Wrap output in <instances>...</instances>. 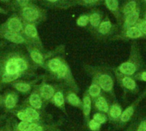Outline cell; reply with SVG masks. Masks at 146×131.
I'll use <instances>...</instances> for the list:
<instances>
[{"label":"cell","instance_id":"29","mask_svg":"<svg viewBox=\"0 0 146 131\" xmlns=\"http://www.w3.org/2000/svg\"><path fill=\"white\" fill-rule=\"evenodd\" d=\"M127 35L129 38L135 39V38H139V37L142 35V33L140 32V30L139 29V27H130V28L127 30Z\"/></svg>","mask_w":146,"mask_h":131},{"label":"cell","instance_id":"6","mask_svg":"<svg viewBox=\"0 0 146 131\" xmlns=\"http://www.w3.org/2000/svg\"><path fill=\"white\" fill-rule=\"evenodd\" d=\"M22 34L25 36V38L34 46L39 48L40 50L44 49L41 39L38 35L37 27L35 24L24 22L23 21V33Z\"/></svg>","mask_w":146,"mask_h":131},{"label":"cell","instance_id":"44","mask_svg":"<svg viewBox=\"0 0 146 131\" xmlns=\"http://www.w3.org/2000/svg\"><path fill=\"white\" fill-rule=\"evenodd\" d=\"M4 118V116H2V117H0V123L3 121V119Z\"/></svg>","mask_w":146,"mask_h":131},{"label":"cell","instance_id":"14","mask_svg":"<svg viewBox=\"0 0 146 131\" xmlns=\"http://www.w3.org/2000/svg\"><path fill=\"white\" fill-rule=\"evenodd\" d=\"M37 82H38V79H35L33 81L17 80L15 82L11 83L10 85L17 93H20L22 94H30L31 91L33 89Z\"/></svg>","mask_w":146,"mask_h":131},{"label":"cell","instance_id":"41","mask_svg":"<svg viewBox=\"0 0 146 131\" xmlns=\"http://www.w3.org/2000/svg\"><path fill=\"white\" fill-rule=\"evenodd\" d=\"M0 14H7L6 10H4L2 7H0Z\"/></svg>","mask_w":146,"mask_h":131},{"label":"cell","instance_id":"20","mask_svg":"<svg viewBox=\"0 0 146 131\" xmlns=\"http://www.w3.org/2000/svg\"><path fill=\"white\" fill-rule=\"evenodd\" d=\"M64 61H65V59L62 57H58V56L51 57L45 62L44 69L46 71H48L50 73V75L51 76V75L55 74L59 70V68L62 66V64Z\"/></svg>","mask_w":146,"mask_h":131},{"label":"cell","instance_id":"1","mask_svg":"<svg viewBox=\"0 0 146 131\" xmlns=\"http://www.w3.org/2000/svg\"><path fill=\"white\" fill-rule=\"evenodd\" d=\"M19 15L24 22L37 24L45 18L44 11L35 4H27V6L20 9Z\"/></svg>","mask_w":146,"mask_h":131},{"label":"cell","instance_id":"12","mask_svg":"<svg viewBox=\"0 0 146 131\" xmlns=\"http://www.w3.org/2000/svg\"><path fill=\"white\" fill-rule=\"evenodd\" d=\"M0 38L7 40L10 43L15 44V45H25L26 46L28 45H32L25 38V36L22 33H15V32L0 29Z\"/></svg>","mask_w":146,"mask_h":131},{"label":"cell","instance_id":"36","mask_svg":"<svg viewBox=\"0 0 146 131\" xmlns=\"http://www.w3.org/2000/svg\"><path fill=\"white\" fill-rule=\"evenodd\" d=\"M139 29L141 33L146 34V21H142L139 25Z\"/></svg>","mask_w":146,"mask_h":131},{"label":"cell","instance_id":"2","mask_svg":"<svg viewBox=\"0 0 146 131\" xmlns=\"http://www.w3.org/2000/svg\"><path fill=\"white\" fill-rule=\"evenodd\" d=\"M52 79H55L56 81L63 82L65 85L69 87V88L73 89L75 92H79L80 88L75 82V80L73 77L71 70L69 68V65L66 61H64L62 64V66L59 68V70L53 75L50 76Z\"/></svg>","mask_w":146,"mask_h":131},{"label":"cell","instance_id":"17","mask_svg":"<svg viewBox=\"0 0 146 131\" xmlns=\"http://www.w3.org/2000/svg\"><path fill=\"white\" fill-rule=\"evenodd\" d=\"M64 98H65V102L68 104L69 106L81 110L82 107V100L79 97L78 93L74 91L71 88L67 89L64 91Z\"/></svg>","mask_w":146,"mask_h":131},{"label":"cell","instance_id":"21","mask_svg":"<svg viewBox=\"0 0 146 131\" xmlns=\"http://www.w3.org/2000/svg\"><path fill=\"white\" fill-rule=\"evenodd\" d=\"M22 78L21 76L18 74H9V73H0V89L7 85V84H11L15 82V81Z\"/></svg>","mask_w":146,"mask_h":131},{"label":"cell","instance_id":"4","mask_svg":"<svg viewBox=\"0 0 146 131\" xmlns=\"http://www.w3.org/2000/svg\"><path fill=\"white\" fill-rule=\"evenodd\" d=\"M93 81H95L104 93L109 94L115 100L114 92V79L112 76L107 72L96 71L93 73Z\"/></svg>","mask_w":146,"mask_h":131},{"label":"cell","instance_id":"39","mask_svg":"<svg viewBox=\"0 0 146 131\" xmlns=\"http://www.w3.org/2000/svg\"><path fill=\"white\" fill-rule=\"evenodd\" d=\"M86 3H88V4H90V3H97V2H98L99 0H83Z\"/></svg>","mask_w":146,"mask_h":131},{"label":"cell","instance_id":"9","mask_svg":"<svg viewBox=\"0 0 146 131\" xmlns=\"http://www.w3.org/2000/svg\"><path fill=\"white\" fill-rule=\"evenodd\" d=\"M21 105L27 106H30L32 108H34V109H37L39 111H44V109L46 107V105L44 103L36 85L34 86L33 89L31 91V93L29 94L27 98Z\"/></svg>","mask_w":146,"mask_h":131},{"label":"cell","instance_id":"15","mask_svg":"<svg viewBox=\"0 0 146 131\" xmlns=\"http://www.w3.org/2000/svg\"><path fill=\"white\" fill-rule=\"evenodd\" d=\"M122 112H123V107L118 103L116 100H114L113 102H111L109 111L107 112L109 123L115 125L119 122L121 116L122 114Z\"/></svg>","mask_w":146,"mask_h":131},{"label":"cell","instance_id":"48","mask_svg":"<svg viewBox=\"0 0 146 131\" xmlns=\"http://www.w3.org/2000/svg\"><path fill=\"white\" fill-rule=\"evenodd\" d=\"M1 58V57H0ZM0 73H1V60H0Z\"/></svg>","mask_w":146,"mask_h":131},{"label":"cell","instance_id":"25","mask_svg":"<svg viewBox=\"0 0 146 131\" xmlns=\"http://www.w3.org/2000/svg\"><path fill=\"white\" fill-rule=\"evenodd\" d=\"M12 114H14L20 121H21V122H28V123H33V121L30 118V117L23 111V110H21V109H20V108H16L13 112H12Z\"/></svg>","mask_w":146,"mask_h":131},{"label":"cell","instance_id":"45","mask_svg":"<svg viewBox=\"0 0 146 131\" xmlns=\"http://www.w3.org/2000/svg\"><path fill=\"white\" fill-rule=\"evenodd\" d=\"M48 131H61V130H60V129H58V130H48Z\"/></svg>","mask_w":146,"mask_h":131},{"label":"cell","instance_id":"35","mask_svg":"<svg viewBox=\"0 0 146 131\" xmlns=\"http://www.w3.org/2000/svg\"><path fill=\"white\" fill-rule=\"evenodd\" d=\"M29 3L30 0H15V4L16 7L19 8V9L27 6V4H29Z\"/></svg>","mask_w":146,"mask_h":131},{"label":"cell","instance_id":"52","mask_svg":"<svg viewBox=\"0 0 146 131\" xmlns=\"http://www.w3.org/2000/svg\"><path fill=\"white\" fill-rule=\"evenodd\" d=\"M145 2H146V0H145Z\"/></svg>","mask_w":146,"mask_h":131},{"label":"cell","instance_id":"19","mask_svg":"<svg viewBox=\"0 0 146 131\" xmlns=\"http://www.w3.org/2000/svg\"><path fill=\"white\" fill-rule=\"evenodd\" d=\"M50 103L54 105L56 107L61 110L65 115H67V111H66V106H65L66 102H65V98H64V89L62 87H60L57 89V91L55 93Z\"/></svg>","mask_w":146,"mask_h":131},{"label":"cell","instance_id":"40","mask_svg":"<svg viewBox=\"0 0 146 131\" xmlns=\"http://www.w3.org/2000/svg\"><path fill=\"white\" fill-rule=\"evenodd\" d=\"M44 1L47 3H58L59 0H44Z\"/></svg>","mask_w":146,"mask_h":131},{"label":"cell","instance_id":"27","mask_svg":"<svg viewBox=\"0 0 146 131\" xmlns=\"http://www.w3.org/2000/svg\"><path fill=\"white\" fill-rule=\"evenodd\" d=\"M138 19H139V13L137 11L129 13V14H127V16L126 18V24L127 26H132L136 23Z\"/></svg>","mask_w":146,"mask_h":131},{"label":"cell","instance_id":"5","mask_svg":"<svg viewBox=\"0 0 146 131\" xmlns=\"http://www.w3.org/2000/svg\"><path fill=\"white\" fill-rule=\"evenodd\" d=\"M26 47L31 62L36 67H41L44 69L45 62L54 55V53H44L43 50H40L33 45H28Z\"/></svg>","mask_w":146,"mask_h":131},{"label":"cell","instance_id":"3","mask_svg":"<svg viewBox=\"0 0 146 131\" xmlns=\"http://www.w3.org/2000/svg\"><path fill=\"white\" fill-rule=\"evenodd\" d=\"M146 97V89L142 93L140 94V95L135 100H133V102H132L126 109L123 110L122 114L121 116V118L119 120V122L115 125L117 129H122L124 128L133 118L135 112L139 105V103L142 101L143 99H145Z\"/></svg>","mask_w":146,"mask_h":131},{"label":"cell","instance_id":"37","mask_svg":"<svg viewBox=\"0 0 146 131\" xmlns=\"http://www.w3.org/2000/svg\"><path fill=\"white\" fill-rule=\"evenodd\" d=\"M136 78L138 80L143 81V82H146V71H143L141 73H139L138 75H136Z\"/></svg>","mask_w":146,"mask_h":131},{"label":"cell","instance_id":"50","mask_svg":"<svg viewBox=\"0 0 146 131\" xmlns=\"http://www.w3.org/2000/svg\"><path fill=\"white\" fill-rule=\"evenodd\" d=\"M145 21H146V14H145Z\"/></svg>","mask_w":146,"mask_h":131},{"label":"cell","instance_id":"26","mask_svg":"<svg viewBox=\"0 0 146 131\" xmlns=\"http://www.w3.org/2000/svg\"><path fill=\"white\" fill-rule=\"evenodd\" d=\"M133 131H146V117L139 118L133 124Z\"/></svg>","mask_w":146,"mask_h":131},{"label":"cell","instance_id":"23","mask_svg":"<svg viewBox=\"0 0 146 131\" xmlns=\"http://www.w3.org/2000/svg\"><path fill=\"white\" fill-rule=\"evenodd\" d=\"M86 91L88 92V94H89L90 97L92 98V100H94V99L98 98V96H100L101 94H103V93H102V92H103L102 88H101L100 86H99L95 81H93V80H92V82L90 87L88 88V89H87Z\"/></svg>","mask_w":146,"mask_h":131},{"label":"cell","instance_id":"28","mask_svg":"<svg viewBox=\"0 0 146 131\" xmlns=\"http://www.w3.org/2000/svg\"><path fill=\"white\" fill-rule=\"evenodd\" d=\"M86 126L90 131H100L102 129V125L98 124V122H96L95 120H93L92 118H91L87 122Z\"/></svg>","mask_w":146,"mask_h":131},{"label":"cell","instance_id":"18","mask_svg":"<svg viewBox=\"0 0 146 131\" xmlns=\"http://www.w3.org/2000/svg\"><path fill=\"white\" fill-rule=\"evenodd\" d=\"M110 104L111 102L109 100V99L105 95L101 94L98 98L92 100V109L95 112H101L107 114Z\"/></svg>","mask_w":146,"mask_h":131},{"label":"cell","instance_id":"24","mask_svg":"<svg viewBox=\"0 0 146 131\" xmlns=\"http://www.w3.org/2000/svg\"><path fill=\"white\" fill-rule=\"evenodd\" d=\"M92 118L93 120H95L96 122H98V124H100L101 125H104L109 122V118H108L107 114L104 112H95L94 111V112L92 113Z\"/></svg>","mask_w":146,"mask_h":131},{"label":"cell","instance_id":"11","mask_svg":"<svg viewBox=\"0 0 146 131\" xmlns=\"http://www.w3.org/2000/svg\"><path fill=\"white\" fill-rule=\"evenodd\" d=\"M0 29L22 33H23V21L20 17L19 15H13L9 18H8V20L4 23H3L0 26Z\"/></svg>","mask_w":146,"mask_h":131},{"label":"cell","instance_id":"31","mask_svg":"<svg viewBox=\"0 0 146 131\" xmlns=\"http://www.w3.org/2000/svg\"><path fill=\"white\" fill-rule=\"evenodd\" d=\"M89 21L93 27H98L100 22V15L97 13L92 14L89 16Z\"/></svg>","mask_w":146,"mask_h":131},{"label":"cell","instance_id":"38","mask_svg":"<svg viewBox=\"0 0 146 131\" xmlns=\"http://www.w3.org/2000/svg\"><path fill=\"white\" fill-rule=\"evenodd\" d=\"M3 131H13V129H12V126H11V124H10L9 120H7L6 124L3 127Z\"/></svg>","mask_w":146,"mask_h":131},{"label":"cell","instance_id":"51","mask_svg":"<svg viewBox=\"0 0 146 131\" xmlns=\"http://www.w3.org/2000/svg\"><path fill=\"white\" fill-rule=\"evenodd\" d=\"M0 45H1V44H0ZM0 46H1V45H0Z\"/></svg>","mask_w":146,"mask_h":131},{"label":"cell","instance_id":"30","mask_svg":"<svg viewBox=\"0 0 146 131\" xmlns=\"http://www.w3.org/2000/svg\"><path fill=\"white\" fill-rule=\"evenodd\" d=\"M111 28V23L110 21H104L99 26V33L102 34H106Z\"/></svg>","mask_w":146,"mask_h":131},{"label":"cell","instance_id":"7","mask_svg":"<svg viewBox=\"0 0 146 131\" xmlns=\"http://www.w3.org/2000/svg\"><path fill=\"white\" fill-rule=\"evenodd\" d=\"M18 108L23 110L29 117L30 118L36 123H46V124H51L52 116L46 113L44 111H39L34 108H32L27 106H22L20 105L17 106Z\"/></svg>","mask_w":146,"mask_h":131},{"label":"cell","instance_id":"46","mask_svg":"<svg viewBox=\"0 0 146 131\" xmlns=\"http://www.w3.org/2000/svg\"><path fill=\"white\" fill-rule=\"evenodd\" d=\"M0 131H3V127H0Z\"/></svg>","mask_w":146,"mask_h":131},{"label":"cell","instance_id":"34","mask_svg":"<svg viewBox=\"0 0 146 131\" xmlns=\"http://www.w3.org/2000/svg\"><path fill=\"white\" fill-rule=\"evenodd\" d=\"M105 3H106L107 7L111 10H116L118 8L117 0H105Z\"/></svg>","mask_w":146,"mask_h":131},{"label":"cell","instance_id":"43","mask_svg":"<svg viewBox=\"0 0 146 131\" xmlns=\"http://www.w3.org/2000/svg\"><path fill=\"white\" fill-rule=\"evenodd\" d=\"M0 108H3V100H2V95H0Z\"/></svg>","mask_w":146,"mask_h":131},{"label":"cell","instance_id":"47","mask_svg":"<svg viewBox=\"0 0 146 131\" xmlns=\"http://www.w3.org/2000/svg\"><path fill=\"white\" fill-rule=\"evenodd\" d=\"M0 1H2V2H8V1H9V0H0Z\"/></svg>","mask_w":146,"mask_h":131},{"label":"cell","instance_id":"16","mask_svg":"<svg viewBox=\"0 0 146 131\" xmlns=\"http://www.w3.org/2000/svg\"><path fill=\"white\" fill-rule=\"evenodd\" d=\"M92 100L90 97L87 91H86L82 97V114H83V120L84 124L86 125L87 122L91 119V114H92Z\"/></svg>","mask_w":146,"mask_h":131},{"label":"cell","instance_id":"8","mask_svg":"<svg viewBox=\"0 0 146 131\" xmlns=\"http://www.w3.org/2000/svg\"><path fill=\"white\" fill-rule=\"evenodd\" d=\"M3 100V108L5 112L12 113L18 106L19 94L16 91L7 90L2 95Z\"/></svg>","mask_w":146,"mask_h":131},{"label":"cell","instance_id":"32","mask_svg":"<svg viewBox=\"0 0 146 131\" xmlns=\"http://www.w3.org/2000/svg\"><path fill=\"white\" fill-rule=\"evenodd\" d=\"M135 9H136V3L134 1H131L124 7L123 12L125 14H129V13L135 11Z\"/></svg>","mask_w":146,"mask_h":131},{"label":"cell","instance_id":"22","mask_svg":"<svg viewBox=\"0 0 146 131\" xmlns=\"http://www.w3.org/2000/svg\"><path fill=\"white\" fill-rule=\"evenodd\" d=\"M138 68L130 63L129 62H124L122 63L118 68H117V70L119 71V73L121 74H123V75H126V76H133L137 71H138Z\"/></svg>","mask_w":146,"mask_h":131},{"label":"cell","instance_id":"13","mask_svg":"<svg viewBox=\"0 0 146 131\" xmlns=\"http://www.w3.org/2000/svg\"><path fill=\"white\" fill-rule=\"evenodd\" d=\"M117 77L121 87L124 89L125 92H130L133 94H138L139 87L133 78H132L130 76H126L121 73H119Z\"/></svg>","mask_w":146,"mask_h":131},{"label":"cell","instance_id":"42","mask_svg":"<svg viewBox=\"0 0 146 131\" xmlns=\"http://www.w3.org/2000/svg\"><path fill=\"white\" fill-rule=\"evenodd\" d=\"M125 131H133V124H131V125H130V126H129Z\"/></svg>","mask_w":146,"mask_h":131},{"label":"cell","instance_id":"49","mask_svg":"<svg viewBox=\"0 0 146 131\" xmlns=\"http://www.w3.org/2000/svg\"><path fill=\"white\" fill-rule=\"evenodd\" d=\"M12 129H13V128H12ZM13 131H18V130H14V129H13Z\"/></svg>","mask_w":146,"mask_h":131},{"label":"cell","instance_id":"33","mask_svg":"<svg viewBox=\"0 0 146 131\" xmlns=\"http://www.w3.org/2000/svg\"><path fill=\"white\" fill-rule=\"evenodd\" d=\"M89 22V16L87 15H81L77 19V25L80 27H86L87 23Z\"/></svg>","mask_w":146,"mask_h":131},{"label":"cell","instance_id":"10","mask_svg":"<svg viewBox=\"0 0 146 131\" xmlns=\"http://www.w3.org/2000/svg\"><path fill=\"white\" fill-rule=\"evenodd\" d=\"M39 94L44 101V103L47 106V104L50 103L51 98L53 97V95L55 94V93L57 91V89L61 87L57 84H49L46 83L45 81H43L40 84L36 85Z\"/></svg>","mask_w":146,"mask_h":131}]
</instances>
